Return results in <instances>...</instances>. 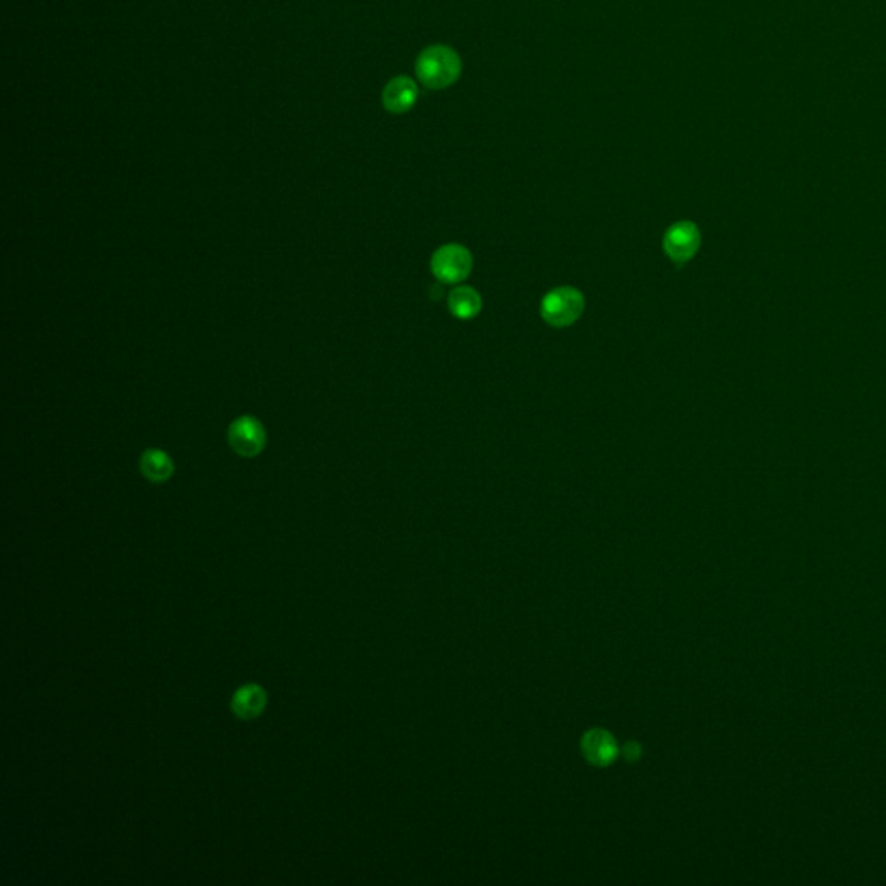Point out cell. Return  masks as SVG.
Listing matches in <instances>:
<instances>
[{
	"label": "cell",
	"instance_id": "6da1fadb",
	"mask_svg": "<svg viewBox=\"0 0 886 886\" xmlns=\"http://www.w3.org/2000/svg\"><path fill=\"white\" fill-rule=\"evenodd\" d=\"M463 73V61L453 47L436 44L417 56V80L426 88L442 90L451 87Z\"/></svg>",
	"mask_w": 886,
	"mask_h": 886
},
{
	"label": "cell",
	"instance_id": "7a4b0ae2",
	"mask_svg": "<svg viewBox=\"0 0 886 886\" xmlns=\"http://www.w3.org/2000/svg\"><path fill=\"white\" fill-rule=\"evenodd\" d=\"M584 309V295L576 288L561 286L544 296L540 303V315L553 328H568L582 317Z\"/></svg>",
	"mask_w": 886,
	"mask_h": 886
},
{
	"label": "cell",
	"instance_id": "3957f363",
	"mask_svg": "<svg viewBox=\"0 0 886 886\" xmlns=\"http://www.w3.org/2000/svg\"><path fill=\"white\" fill-rule=\"evenodd\" d=\"M473 269L470 250L461 244H445L438 248L432 259V270L442 282L457 284L468 278Z\"/></svg>",
	"mask_w": 886,
	"mask_h": 886
},
{
	"label": "cell",
	"instance_id": "277c9868",
	"mask_svg": "<svg viewBox=\"0 0 886 886\" xmlns=\"http://www.w3.org/2000/svg\"><path fill=\"white\" fill-rule=\"evenodd\" d=\"M701 244V234L695 222L682 220L674 226L668 227V230L663 236V251L672 261L678 265L691 260L698 253Z\"/></svg>",
	"mask_w": 886,
	"mask_h": 886
},
{
	"label": "cell",
	"instance_id": "5b68a950",
	"mask_svg": "<svg viewBox=\"0 0 886 886\" xmlns=\"http://www.w3.org/2000/svg\"><path fill=\"white\" fill-rule=\"evenodd\" d=\"M229 443L234 453L243 457H253L265 447V430L259 419L243 416L236 419L229 428Z\"/></svg>",
	"mask_w": 886,
	"mask_h": 886
},
{
	"label": "cell",
	"instance_id": "8992f818",
	"mask_svg": "<svg viewBox=\"0 0 886 886\" xmlns=\"http://www.w3.org/2000/svg\"><path fill=\"white\" fill-rule=\"evenodd\" d=\"M419 97L416 82L405 75L392 78L382 88V106L392 115H403L411 111Z\"/></svg>",
	"mask_w": 886,
	"mask_h": 886
},
{
	"label": "cell",
	"instance_id": "52a82bcc",
	"mask_svg": "<svg viewBox=\"0 0 886 886\" xmlns=\"http://www.w3.org/2000/svg\"><path fill=\"white\" fill-rule=\"evenodd\" d=\"M265 705H267V695L263 687L259 684H246L232 696L230 708L241 720H251L257 718L265 710Z\"/></svg>",
	"mask_w": 886,
	"mask_h": 886
},
{
	"label": "cell",
	"instance_id": "ba28073f",
	"mask_svg": "<svg viewBox=\"0 0 886 886\" xmlns=\"http://www.w3.org/2000/svg\"><path fill=\"white\" fill-rule=\"evenodd\" d=\"M582 749L592 764H609L616 755V745L605 730H591L586 734Z\"/></svg>",
	"mask_w": 886,
	"mask_h": 886
},
{
	"label": "cell",
	"instance_id": "9c48e42d",
	"mask_svg": "<svg viewBox=\"0 0 886 886\" xmlns=\"http://www.w3.org/2000/svg\"><path fill=\"white\" fill-rule=\"evenodd\" d=\"M447 303L453 317L463 321H470L482 311V296L470 286L453 288Z\"/></svg>",
	"mask_w": 886,
	"mask_h": 886
},
{
	"label": "cell",
	"instance_id": "30bf717a",
	"mask_svg": "<svg viewBox=\"0 0 886 886\" xmlns=\"http://www.w3.org/2000/svg\"><path fill=\"white\" fill-rule=\"evenodd\" d=\"M140 471L149 482L163 484L172 476L174 463H172L170 455H167L158 449H149L140 457Z\"/></svg>",
	"mask_w": 886,
	"mask_h": 886
}]
</instances>
